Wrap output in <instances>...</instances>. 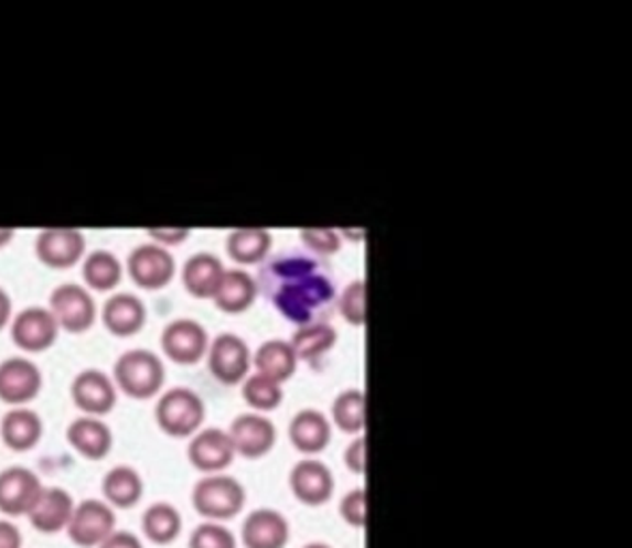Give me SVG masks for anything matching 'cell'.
Masks as SVG:
<instances>
[{"label":"cell","instance_id":"cell-1","mask_svg":"<svg viewBox=\"0 0 632 548\" xmlns=\"http://www.w3.org/2000/svg\"><path fill=\"white\" fill-rule=\"evenodd\" d=\"M116 386L131 399H152L165 382V368L149 350L125 352L114 365Z\"/></svg>","mask_w":632,"mask_h":548},{"label":"cell","instance_id":"cell-2","mask_svg":"<svg viewBox=\"0 0 632 548\" xmlns=\"http://www.w3.org/2000/svg\"><path fill=\"white\" fill-rule=\"evenodd\" d=\"M191 499L200 516L219 523L240 514L245 506V488L229 475L213 474L195 484Z\"/></svg>","mask_w":632,"mask_h":548},{"label":"cell","instance_id":"cell-3","mask_svg":"<svg viewBox=\"0 0 632 548\" xmlns=\"http://www.w3.org/2000/svg\"><path fill=\"white\" fill-rule=\"evenodd\" d=\"M204 401L189 388H172L157 402V425L172 438L195 436L204 422Z\"/></svg>","mask_w":632,"mask_h":548},{"label":"cell","instance_id":"cell-4","mask_svg":"<svg viewBox=\"0 0 632 548\" xmlns=\"http://www.w3.org/2000/svg\"><path fill=\"white\" fill-rule=\"evenodd\" d=\"M114 527L116 514L113 506L99 499H86L75 506L67 525V536L79 548H95L113 534Z\"/></svg>","mask_w":632,"mask_h":548},{"label":"cell","instance_id":"cell-5","mask_svg":"<svg viewBox=\"0 0 632 548\" xmlns=\"http://www.w3.org/2000/svg\"><path fill=\"white\" fill-rule=\"evenodd\" d=\"M249 347L236 334H219L208 350L211 373L227 386L240 384L249 373Z\"/></svg>","mask_w":632,"mask_h":548},{"label":"cell","instance_id":"cell-6","mask_svg":"<svg viewBox=\"0 0 632 548\" xmlns=\"http://www.w3.org/2000/svg\"><path fill=\"white\" fill-rule=\"evenodd\" d=\"M50 311L58 326L74 334L90 329L95 322V302L84 288L67 283L56 288L50 296Z\"/></svg>","mask_w":632,"mask_h":548},{"label":"cell","instance_id":"cell-7","mask_svg":"<svg viewBox=\"0 0 632 548\" xmlns=\"http://www.w3.org/2000/svg\"><path fill=\"white\" fill-rule=\"evenodd\" d=\"M41 491L43 484L26 468H9L0 472V512L7 516H29Z\"/></svg>","mask_w":632,"mask_h":548},{"label":"cell","instance_id":"cell-8","mask_svg":"<svg viewBox=\"0 0 632 548\" xmlns=\"http://www.w3.org/2000/svg\"><path fill=\"white\" fill-rule=\"evenodd\" d=\"M58 322L52 315V311L41 309V307H31L26 311H22L11 326V336L13 343L24 350V352H45L54 345L56 336H58Z\"/></svg>","mask_w":632,"mask_h":548},{"label":"cell","instance_id":"cell-9","mask_svg":"<svg viewBox=\"0 0 632 548\" xmlns=\"http://www.w3.org/2000/svg\"><path fill=\"white\" fill-rule=\"evenodd\" d=\"M186 456L195 470L206 474H219L232 465L236 450L229 433H225L222 429H204L197 431L195 438L191 439Z\"/></svg>","mask_w":632,"mask_h":548},{"label":"cell","instance_id":"cell-10","mask_svg":"<svg viewBox=\"0 0 632 548\" xmlns=\"http://www.w3.org/2000/svg\"><path fill=\"white\" fill-rule=\"evenodd\" d=\"M161 345L165 356L176 365H195L208 350V336L197 322L176 320L163 330Z\"/></svg>","mask_w":632,"mask_h":548},{"label":"cell","instance_id":"cell-11","mask_svg":"<svg viewBox=\"0 0 632 548\" xmlns=\"http://www.w3.org/2000/svg\"><path fill=\"white\" fill-rule=\"evenodd\" d=\"M229 439L236 454L245 459H260L275 445V425L261 413H243L229 427Z\"/></svg>","mask_w":632,"mask_h":548},{"label":"cell","instance_id":"cell-12","mask_svg":"<svg viewBox=\"0 0 632 548\" xmlns=\"http://www.w3.org/2000/svg\"><path fill=\"white\" fill-rule=\"evenodd\" d=\"M72 397L77 409H82L86 416L99 418L113 411L116 405V388L106 373L88 368L75 377Z\"/></svg>","mask_w":632,"mask_h":548},{"label":"cell","instance_id":"cell-13","mask_svg":"<svg viewBox=\"0 0 632 548\" xmlns=\"http://www.w3.org/2000/svg\"><path fill=\"white\" fill-rule=\"evenodd\" d=\"M290 488L304 506H322L333 497L335 480L324 463L307 459L290 472Z\"/></svg>","mask_w":632,"mask_h":548},{"label":"cell","instance_id":"cell-14","mask_svg":"<svg viewBox=\"0 0 632 548\" xmlns=\"http://www.w3.org/2000/svg\"><path fill=\"white\" fill-rule=\"evenodd\" d=\"M41 370L26 358H9L0 365V401L24 405L38 399Z\"/></svg>","mask_w":632,"mask_h":548},{"label":"cell","instance_id":"cell-15","mask_svg":"<svg viewBox=\"0 0 632 548\" xmlns=\"http://www.w3.org/2000/svg\"><path fill=\"white\" fill-rule=\"evenodd\" d=\"M131 279L144 290L165 288L174 277V257L168 249L142 245L129 257Z\"/></svg>","mask_w":632,"mask_h":548},{"label":"cell","instance_id":"cell-16","mask_svg":"<svg viewBox=\"0 0 632 548\" xmlns=\"http://www.w3.org/2000/svg\"><path fill=\"white\" fill-rule=\"evenodd\" d=\"M74 511V499L65 488L43 486L38 504L33 506V511L29 512V520L39 534L50 536V534H58L67 529Z\"/></svg>","mask_w":632,"mask_h":548},{"label":"cell","instance_id":"cell-17","mask_svg":"<svg viewBox=\"0 0 632 548\" xmlns=\"http://www.w3.org/2000/svg\"><path fill=\"white\" fill-rule=\"evenodd\" d=\"M331 296L333 288L322 277H315L298 281L294 286H286L277 296V304L292 322H307L311 318V311L318 304L331 300Z\"/></svg>","mask_w":632,"mask_h":548},{"label":"cell","instance_id":"cell-18","mask_svg":"<svg viewBox=\"0 0 632 548\" xmlns=\"http://www.w3.org/2000/svg\"><path fill=\"white\" fill-rule=\"evenodd\" d=\"M38 256L50 268H69L84 254V236L77 229H43L38 238Z\"/></svg>","mask_w":632,"mask_h":548},{"label":"cell","instance_id":"cell-19","mask_svg":"<svg viewBox=\"0 0 632 548\" xmlns=\"http://www.w3.org/2000/svg\"><path fill=\"white\" fill-rule=\"evenodd\" d=\"M288 540H290V525L279 512H251L243 523L245 548H286Z\"/></svg>","mask_w":632,"mask_h":548},{"label":"cell","instance_id":"cell-20","mask_svg":"<svg viewBox=\"0 0 632 548\" xmlns=\"http://www.w3.org/2000/svg\"><path fill=\"white\" fill-rule=\"evenodd\" d=\"M67 441L88 461H101L113 450V431L95 416L77 418L67 429Z\"/></svg>","mask_w":632,"mask_h":548},{"label":"cell","instance_id":"cell-21","mask_svg":"<svg viewBox=\"0 0 632 548\" xmlns=\"http://www.w3.org/2000/svg\"><path fill=\"white\" fill-rule=\"evenodd\" d=\"M43 436V422L33 409H11L2 418L0 425V438L4 445L13 452H29L38 445Z\"/></svg>","mask_w":632,"mask_h":548},{"label":"cell","instance_id":"cell-22","mask_svg":"<svg viewBox=\"0 0 632 548\" xmlns=\"http://www.w3.org/2000/svg\"><path fill=\"white\" fill-rule=\"evenodd\" d=\"M290 441L304 454L322 452L331 441V422L322 411L302 409L290 422Z\"/></svg>","mask_w":632,"mask_h":548},{"label":"cell","instance_id":"cell-23","mask_svg":"<svg viewBox=\"0 0 632 548\" xmlns=\"http://www.w3.org/2000/svg\"><path fill=\"white\" fill-rule=\"evenodd\" d=\"M147 322V309L133 293H116L104 307V324L116 336H131Z\"/></svg>","mask_w":632,"mask_h":548},{"label":"cell","instance_id":"cell-24","mask_svg":"<svg viewBox=\"0 0 632 548\" xmlns=\"http://www.w3.org/2000/svg\"><path fill=\"white\" fill-rule=\"evenodd\" d=\"M101 491H104L106 504H110L114 508L127 511V508H133L142 499L144 484L133 468L120 465V468H114L104 475Z\"/></svg>","mask_w":632,"mask_h":548},{"label":"cell","instance_id":"cell-25","mask_svg":"<svg viewBox=\"0 0 632 548\" xmlns=\"http://www.w3.org/2000/svg\"><path fill=\"white\" fill-rule=\"evenodd\" d=\"M224 275V266L217 257L197 254L186 261L183 279H185L186 290L193 296L211 298L217 292Z\"/></svg>","mask_w":632,"mask_h":548},{"label":"cell","instance_id":"cell-26","mask_svg":"<svg viewBox=\"0 0 632 548\" xmlns=\"http://www.w3.org/2000/svg\"><path fill=\"white\" fill-rule=\"evenodd\" d=\"M297 363V354L286 341H266L256 354L258 373L277 384H283L294 375Z\"/></svg>","mask_w":632,"mask_h":548},{"label":"cell","instance_id":"cell-27","mask_svg":"<svg viewBox=\"0 0 632 548\" xmlns=\"http://www.w3.org/2000/svg\"><path fill=\"white\" fill-rule=\"evenodd\" d=\"M213 298L225 313H240L251 307L256 298V283L243 270H227Z\"/></svg>","mask_w":632,"mask_h":548},{"label":"cell","instance_id":"cell-28","mask_svg":"<svg viewBox=\"0 0 632 548\" xmlns=\"http://www.w3.org/2000/svg\"><path fill=\"white\" fill-rule=\"evenodd\" d=\"M144 536L154 545H170L183 529V518L170 504H152L142 516Z\"/></svg>","mask_w":632,"mask_h":548},{"label":"cell","instance_id":"cell-29","mask_svg":"<svg viewBox=\"0 0 632 548\" xmlns=\"http://www.w3.org/2000/svg\"><path fill=\"white\" fill-rule=\"evenodd\" d=\"M333 420L343 433H361L367 427V395L345 390L333 402Z\"/></svg>","mask_w":632,"mask_h":548},{"label":"cell","instance_id":"cell-30","mask_svg":"<svg viewBox=\"0 0 632 548\" xmlns=\"http://www.w3.org/2000/svg\"><path fill=\"white\" fill-rule=\"evenodd\" d=\"M270 249V234L260 227L236 229L227 238V251L238 264H256Z\"/></svg>","mask_w":632,"mask_h":548},{"label":"cell","instance_id":"cell-31","mask_svg":"<svg viewBox=\"0 0 632 548\" xmlns=\"http://www.w3.org/2000/svg\"><path fill=\"white\" fill-rule=\"evenodd\" d=\"M336 332L329 324L302 326L292 339V350L300 361H315L335 345Z\"/></svg>","mask_w":632,"mask_h":548},{"label":"cell","instance_id":"cell-32","mask_svg":"<svg viewBox=\"0 0 632 548\" xmlns=\"http://www.w3.org/2000/svg\"><path fill=\"white\" fill-rule=\"evenodd\" d=\"M122 268L110 251H95L84 261V279L90 288L106 292L120 283Z\"/></svg>","mask_w":632,"mask_h":548},{"label":"cell","instance_id":"cell-33","mask_svg":"<svg viewBox=\"0 0 632 548\" xmlns=\"http://www.w3.org/2000/svg\"><path fill=\"white\" fill-rule=\"evenodd\" d=\"M243 397L249 407H254L256 411H270L275 407H279L283 401V390L281 384L264 377V375H254L247 377L245 386H243Z\"/></svg>","mask_w":632,"mask_h":548},{"label":"cell","instance_id":"cell-34","mask_svg":"<svg viewBox=\"0 0 632 548\" xmlns=\"http://www.w3.org/2000/svg\"><path fill=\"white\" fill-rule=\"evenodd\" d=\"M341 313L354 326H363L367 322V283L365 281H354L343 292Z\"/></svg>","mask_w":632,"mask_h":548},{"label":"cell","instance_id":"cell-35","mask_svg":"<svg viewBox=\"0 0 632 548\" xmlns=\"http://www.w3.org/2000/svg\"><path fill=\"white\" fill-rule=\"evenodd\" d=\"M191 548H236V538L219 523L200 525L189 540Z\"/></svg>","mask_w":632,"mask_h":548},{"label":"cell","instance_id":"cell-36","mask_svg":"<svg viewBox=\"0 0 632 548\" xmlns=\"http://www.w3.org/2000/svg\"><path fill=\"white\" fill-rule=\"evenodd\" d=\"M339 512L341 518L352 525V527H367V518H369V497L365 488H356L352 493H347L341 504H339Z\"/></svg>","mask_w":632,"mask_h":548},{"label":"cell","instance_id":"cell-37","mask_svg":"<svg viewBox=\"0 0 632 548\" xmlns=\"http://www.w3.org/2000/svg\"><path fill=\"white\" fill-rule=\"evenodd\" d=\"M302 238L311 249H315L320 254H335L339 249V236H336L335 229H329V227L302 229Z\"/></svg>","mask_w":632,"mask_h":548},{"label":"cell","instance_id":"cell-38","mask_svg":"<svg viewBox=\"0 0 632 548\" xmlns=\"http://www.w3.org/2000/svg\"><path fill=\"white\" fill-rule=\"evenodd\" d=\"M343 461L354 474H365L367 472V438L365 436L354 439L350 443V448L343 452Z\"/></svg>","mask_w":632,"mask_h":548},{"label":"cell","instance_id":"cell-39","mask_svg":"<svg viewBox=\"0 0 632 548\" xmlns=\"http://www.w3.org/2000/svg\"><path fill=\"white\" fill-rule=\"evenodd\" d=\"M97 548H144L140 538L131 531H113Z\"/></svg>","mask_w":632,"mask_h":548},{"label":"cell","instance_id":"cell-40","mask_svg":"<svg viewBox=\"0 0 632 548\" xmlns=\"http://www.w3.org/2000/svg\"><path fill=\"white\" fill-rule=\"evenodd\" d=\"M22 542L20 529L9 520H0V548H22Z\"/></svg>","mask_w":632,"mask_h":548},{"label":"cell","instance_id":"cell-41","mask_svg":"<svg viewBox=\"0 0 632 548\" xmlns=\"http://www.w3.org/2000/svg\"><path fill=\"white\" fill-rule=\"evenodd\" d=\"M150 236L157 238L159 243H165V245H174V243H181L185 240L189 236V229L186 227H154L150 229Z\"/></svg>","mask_w":632,"mask_h":548},{"label":"cell","instance_id":"cell-42","mask_svg":"<svg viewBox=\"0 0 632 548\" xmlns=\"http://www.w3.org/2000/svg\"><path fill=\"white\" fill-rule=\"evenodd\" d=\"M9 318H11V300L7 293L0 290V330L7 326Z\"/></svg>","mask_w":632,"mask_h":548},{"label":"cell","instance_id":"cell-43","mask_svg":"<svg viewBox=\"0 0 632 548\" xmlns=\"http://www.w3.org/2000/svg\"><path fill=\"white\" fill-rule=\"evenodd\" d=\"M11 236H13V229H4V227H0V247H2L4 243H9V240H11Z\"/></svg>","mask_w":632,"mask_h":548},{"label":"cell","instance_id":"cell-44","mask_svg":"<svg viewBox=\"0 0 632 548\" xmlns=\"http://www.w3.org/2000/svg\"><path fill=\"white\" fill-rule=\"evenodd\" d=\"M302 548H331L329 545H320V542H313V545H307V547Z\"/></svg>","mask_w":632,"mask_h":548}]
</instances>
